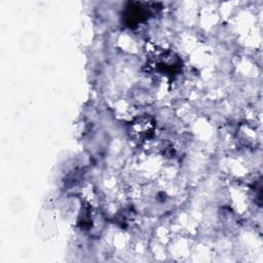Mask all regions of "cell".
I'll return each instance as SVG.
<instances>
[{
	"label": "cell",
	"instance_id": "6da1fadb",
	"mask_svg": "<svg viewBox=\"0 0 263 263\" xmlns=\"http://www.w3.org/2000/svg\"><path fill=\"white\" fill-rule=\"evenodd\" d=\"M136 124L133 125V132L137 134L138 137H147V135H149L152 133L153 129V123L149 117H144L140 118L138 121L135 122Z\"/></svg>",
	"mask_w": 263,
	"mask_h": 263
}]
</instances>
